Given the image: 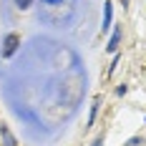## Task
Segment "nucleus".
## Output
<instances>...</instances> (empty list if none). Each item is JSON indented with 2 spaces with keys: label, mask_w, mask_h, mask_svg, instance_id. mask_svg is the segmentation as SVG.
I'll list each match as a JSON object with an SVG mask.
<instances>
[{
  "label": "nucleus",
  "mask_w": 146,
  "mask_h": 146,
  "mask_svg": "<svg viewBox=\"0 0 146 146\" xmlns=\"http://www.w3.org/2000/svg\"><path fill=\"white\" fill-rule=\"evenodd\" d=\"M126 91H129V86H126V83H121V86L116 88V96H123V93H126Z\"/></svg>",
  "instance_id": "9d476101"
},
{
  "label": "nucleus",
  "mask_w": 146,
  "mask_h": 146,
  "mask_svg": "<svg viewBox=\"0 0 146 146\" xmlns=\"http://www.w3.org/2000/svg\"><path fill=\"white\" fill-rule=\"evenodd\" d=\"M0 139H3V146H18V141H15L13 131H10L5 123H0Z\"/></svg>",
  "instance_id": "20e7f679"
},
{
  "label": "nucleus",
  "mask_w": 146,
  "mask_h": 146,
  "mask_svg": "<svg viewBox=\"0 0 146 146\" xmlns=\"http://www.w3.org/2000/svg\"><path fill=\"white\" fill-rule=\"evenodd\" d=\"M38 10H40V20H45V23L60 28V25H68L66 18H63L60 13L66 10L68 15H73V10H76V0H38Z\"/></svg>",
  "instance_id": "f257e3e1"
},
{
  "label": "nucleus",
  "mask_w": 146,
  "mask_h": 146,
  "mask_svg": "<svg viewBox=\"0 0 146 146\" xmlns=\"http://www.w3.org/2000/svg\"><path fill=\"white\" fill-rule=\"evenodd\" d=\"M33 3H35V0H13V5L18 8V10H30Z\"/></svg>",
  "instance_id": "0eeeda50"
},
{
  "label": "nucleus",
  "mask_w": 146,
  "mask_h": 146,
  "mask_svg": "<svg viewBox=\"0 0 146 146\" xmlns=\"http://www.w3.org/2000/svg\"><path fill=\"white\" fill-rule=\"evenodd\" d=\"M111 20H113V3L108 0V3H103V20H101V33L111 28Z\"/></svg>",
  "instance_id": "7ed1b4c3"
},
{
  "label": "nucleus",
  "mask_w": 146,
  "mask_h": 146,
  "mask_svg": "<svg viewBox=\"0 0 146 146\" xmlns=\"http://www.w3.org/2000/svg\"><path fill=\"white\" fill-rule=\"evenodd\" d=\"M118 63H121V56L113 53V60H111V66H108V76H113V73H116V66H118Z\"/></svg>",
  "instance_id": "6e6552de"
},
{
  "label": "nucleus",
  "mask_w": 146,
  "mask_h": 146,
  "mask_svg": "<svg viewBox=\"0 0 146 146\" xmlns=\"http://www.w3.org/2000/svg\"><path fill=\"white\" fill-rule=\"evenodd\" d=\"M98 106H101V96H96L93 103H91V113H88V129L96 123V113H98Z\"/></svg>",
  "instance_id": "423d86ee"
},
{
  "label": "nucleus",
  "mask_w": 146,
  "mask_h": 146,
  "mask_svg": "<svg viewBox=\"0 0 146 146\" xmlns=\"http://www.w3.org/2000/svg\"><path fill=\"white\" fill-rule=\"evenodd\" d=\"M118 43H121V28H113L111 38H108V45H106V50H108V53H118Z\"/></svg>",
  "instance_id": "39448f33"
},
{
  "label": "nucleus",
  "mask_w": 146,
  "mask_h": 146,
  "mask_svg": "<svg viewBox=\"0 0 146 146\" xmlns=\"http://www.w3.org/2000/svg\"><path fill=\"white\" fill-rule=\"evenodd\" d=\"M18 48H20V35L18 33H5L3 35V40H0V58L3 60H10L18 53Z\"/></svg>",
  "instance_id": "f03ea898"
},
{
  "label": "nucleus",
  "mask_w": 146,
  "mask_h": 146,
  "mask_svg": "<svg viewBox=\"0 0 146 146\" xmlns=\"http://www.w3.org/2000/svg\"><path fill=\"white\" fill-rule=\"evenodd\" d=\"M91 146H103V136H98V139H96V141H93Z\"/></svg>",
  "instance_id": "9b49d317"
},
{
  "label": "nucleus",
  "mask_w": 146,
  "mask_h": 146,
  "mask_svg": "<svg viewBox=\"0 0 146 146\" xmlns=\"http://www.w3.org/2000/svg\"><path fill=\"white\" fill-rule=\"evenodd\" d=\"M123 146H144V136H131Z\"/></svg>",
  "instance_id": "1a4fd4ad"
}]
</instances>
